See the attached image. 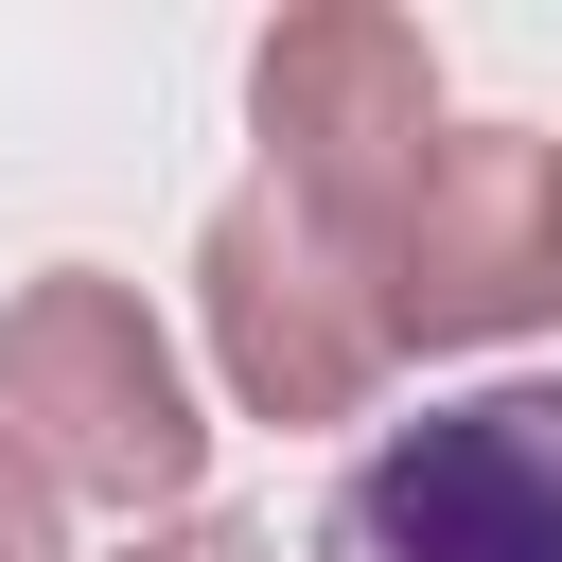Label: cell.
I'll list each match as a JSON object with an SVG mask.
<instances>
[{"label": "cell", "instance_id": "7", "mask_svg": "<svg viewBox=\"0 0 562 562\" xmlns=\"http://www.w3.org/2000/svg\"><path fill=\"white\" fill-rule=\"evenodd\" d=\"M123 562H263V544H246L228 509H193V527H158V544H123Z\"/></svg>", "mask_w": 562, "mask_h": 562}, {"label": "cell", "instance_id": "2", "mask_svg": "<svg viewBox=\"0 0 562 562\" xmlns=\"http://www.w3.org/2000/svg\"><path fill=\"white\" fill-rule=\"evenodd\" d=\"M0 422L35 439L53 492H105V509H176L193 457H211V422H193L140 281H88V263H53V281L0 299Z\"/></svg>", "mask_w": 562, "mask_h": 562}, {"label": "cell", "instance_id": "1", "mask_svg": "<svg viewBox=\"0 0 562 562\" xmlns=\"http://www.w3.org/2000/svg\"><path fill=\"white\" fill-rule=\"evenodd\" d=\"M246 105H263V193H299V228L334 263H369L404 228V193L439 176V53L422 18L386 0H316L246 53Z\"/></svg>", "mask_w": 562, "mask_h": 562}, {"label": "cell", "instance_id": "6", "mask_svg": "<svg viewBox=\"0 0 562 562\" xmlns=\"http://www.w3.org/2000/svg\"><path fill=\"white\" fill-rule=\"evenodd\" d=\"M53 509H70V492H53V474H35V439L0 422V562H53Z\"/></svg>", "mask_w": 562, "mask_h": 562}, {"label": "cell", "instance_id": "5", "mask_svg": "<svg viewBox=\"0 0 562 562\" xmlns=\"http://www.w3.org/2000/svg\"><path fill=\"white\" fill-rule=\"evenodd\" d=\"M193 299H211V369L263 404V422H369V386L404 369L369 281L299 228V193H228L211 246H193Z\"/></svg>", "mask_w": 562, "mask_h": 562}, {"label": "cell", "instance_id": "4", "mask_svg": "<svg viewBox=\"0 0 562 562\" xmlns=\"http://www.w3.org/2000/svg\"><path fill=\"white\" fill-rule=\"evenodd\" d=\"M386 351H474V334H527L562 316V140L527 123H457L439 176L404 193V228L351 263Z\"/></svg>", "mask_w": 562, "mask_h": 562}, {"label": "cell", "instance_id": "3", "mask_svg": "<svg viewBox=\"0 0 562 562\" xmlns=\"http://www.w3.org/2000/svg\"><path fill=\"white\" fill-rule=\"evenodd\" d=\"M316 562H562V369L386 422L316 492Z\"/></svg>", "mask_w": 562, "mask_h": 562}]
</instances>
